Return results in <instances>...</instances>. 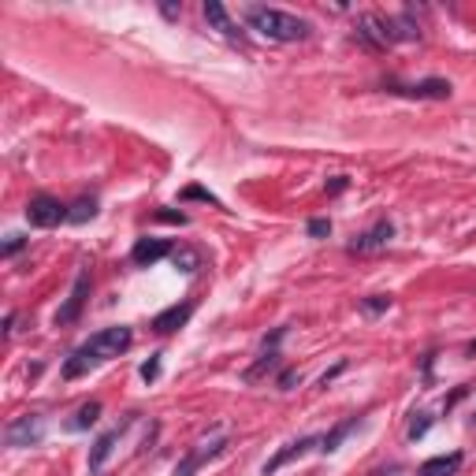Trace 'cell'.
Wrapping results in <instances>:
<instances>
[{"mask_svg":"<svg viewBox=\"0 0 476 476\" xmlns=\"http://www.w3.org/2000/svg\"><path fill=\"white\" fill-rule=\"evenodd\" d=\"M130 342H134V332H130L127 324L101 327L97 335H89V339L82 342V346H75L68 357H63L60 376H63V380H78V376L94 372L97 365L112 361V357H119V353H127V350H130Z\"/></svg>","mask_w":476,"mask_h":476,"instance_id":"6da1fadb","label":"cell"},{"mask_svg":"<svg viewBox=\"0 0 476 476\" xmlns=\"http://www.w3.org/2000/svg\"><path fill=\"white\" fill-rule=\"evenodd\" d=\"M246 23L257 34H264L268 42H306L313 26L301 15H290L283 8H264V4H249L246 8Z\"/></svg>","mask_w":476,"mask_h":476,"instance_id":"7a4b0ae2","label":"cell"},{"mask_svg":"<svg viewBox=\"0 0 476 476\" xmlns=\"http://www.w3.org/2000/svg\"><path fill=\"white\" fill-rule=\"evenodd\" d=\"M383 94L406 101H451L454 86L446 78H420V82H383Z\"/></svg>","mask_w":476,"mask_h":476,"instance_id":"3957f363","label":"cell"},{"mask_svg":"<svg viewBox=\"0 0 476 476\" xmlns=\"http://www.w3.org/2000/svg\"><path fill=\"white\" fill-rule=\"evenodd\" d=\"M89 287H94V280H89V268H78L75 283H71V294L63 298V306L56 309V324H60V327L82 320V309H86V301H89Z\"/></svg>","mask_w":476,"mask_h":476,"instance_id":"277c9868","label":"cell"},{"mask_svg":"<svg viewBox=\"0 0 476 476\" xmlns=\"http://www.w3.org/2000/svg\"><path fill=\"white\" fill-rule=\"evenodd\" d=\"M71 213V205H63L60 197L52 194H37L30 197V205H26V220H30V227H56V223H63Z\"/></svg>","mask_w":476,"mask_h":476,"instance_id":"5b68a950","label":"cell"},{"mask_svg":"<svg viewBox=\"0 0 476 476\" xmlns=\"http://www.w3.org/2000/svg\"><path fill=\"white\" fill-rule=\"evenodd\" d=\"M42 439H45V417H37V413L15 417V420L4 428V443L15 446V451H23V446H37Z\"/></svg>","mask_w":476,"mask_h":476,"instance_id":"8992f818","label":"cell"},{"mask_svg":"<svg viewBox=\"0 0 476 476\" xmlns=\"http://www.w3.org/2000/svg\"><path fill=\"white\" fill-rule=\"evenodd\" d=\"M391 238H394V223L383 216V220H376L368 231H361V234L353 238V242L346 246V253H353V257H357V253H376V249H383V246L391 242Z\"/></svg>","mask_w":476,"mask_h":476,"instance_id":"52a82bcc","label":"cell"},{"mask_svg":"<svg viewBox=\"0 0 476 476\" xmlns=\"http://www.w3.org/2000/svg\"><path fill=\"white\" fill-rule=\"evenodd\" d=\"M313 446H320V439H316V435H301V439H290L287 446H280V451H275L268 461H264V476H275L283 465H290V461H298V458H306Z\"/></svg>","mask_w":476,"mask_h":476,"instance_id":"ba28073f","label":"cell"},{"mask_svg":"<svg viewBox=\"0 0 476 476\" xmlns=\"http://www.w3.org/2000/svg\"><path fill=\"white\" fill-rule=\"evenodd\" d=\"M164 257H175V246L168 242V238H138L134 249H130V261L138 264V268H153L156 261Z\"/></svg>","mask_w":476,"mask_h":476,"instance_id":"9c48e42d","label":"cell"},{"mask_svg":"<svg viewBox=\"0 0 476 476\" xmlns=\"http://www.w3.org/2000/svg\"><path fill=\"white\" fill-rule=\"evenodd\" d=\"M194 309H197V306H194L190 298H187V301H179V306H168L164 313H156V316H153V324H149V327H153L156 335H171V332H179V327H187V320L194 316Z\"/></svg>","mask_w":476,"mask_h":476,"instance_id":"30bf717a","label":"cell"},{"mask_svg":"<svg viewBox=\"0 0 476 476\" xmlns=\"http://www.w3.org/2000/svg\"><path fill=\"white\" fill-rule=\"evenodd\" d=\"M223 451H227V439H213V443H205V446H194V451H190V454L175 465V472H171V476H194L197 469L205 465V461L220 458Z\"/></svg>","mask_w":476,"mask_h":476,"instance_id":"8fae6325","label":"cell"},{"mask_svg":"<svg viewBox=\"0 0 476 476\" xmlns=\"http://www.w3.org/2000/svg\"><path fill=\"white\" fill-rule=\"evenodd\" d=\"M130 420H134V417H127V420H123V425H119V428H112V432H104V435H101V439H97L94 446H89V472H101V469H104V461H108V458H112V451H115V443H119V435H123V428L130 425Z\"/></svg>","mask_w":476,"mask_h":476,"instance_id":"7c38bea8","label":"cell"},{"mask_svg":"<svg viewBox=\"0 0 476 476\" xmlns=\"http://www.w3.org/2000/svg\"><path fill=\"white\" fill-rule=\"evenodd\" d=\"M461 461H465V454H461V451H454V454H435V458H428L425 465L417 469V476H454V472L461 469Z\"/></svg>","mask_w":476,"mask_h":476,"instance_id":"4fadbf2b","label":"cell"},{"mask_svg":"<svg viewBox=\"0 0 476 476\" xmlns=\"http://www.w3.org/2000/svg\"><path fill=\"white\" fill-rule=\"evenodd\" d=\"M353 428H361V417H357V413H353V417H346V420H339V425H335V428L320 439V446H316V451H320V454H335L339 446H342V439H346V435H350Z\"/></svg>","mask_w":476,"mask_h":476,"instance_id":"5bb4252c","label":"cell"},{"mask_svg":"<svg viewBox=\"0 0 476 476\" xmlns=\"http://www.w3.org/2000/svg\"><path fill=\"white\" fill-rule=\"evenodd\" d=\"M205 19H208V26H216L223 37H238V34H242V30H238V26L231 23L227 8H223L220 0H205Z\"/></svg>","mask_w":476,"mask_h":476,"instance_id":"9a60e30c","label":"cell"},{"mask_svg":"<svg viewBox=\"0 0 476 476\" xmlns=\"http://www.w3.org/2000/svg\"><path fill=\"white\" fill-rule=\"evenodd\" d=\"M275 368H280V350H261V357L242 372V380L246 383H257V380H264L268 372H275Z\"/></svg>","mask_w":476,"mask_h":476,"instance_id":"2e32d148","label":"cell"},{"mask_svg":"<svg viewBox=\"0 0 476 476\" xmlns=\"http://www.w3.org/2000/svg\"><path fill=\"white\" fill-rule=\"evenodd\" d=\"M101 420V402H86V406H78V413L71 420V432H86V428H94Z\"/></svg>","mask_w":476,"mask_h":476,"instance_id":"e0dca14e","label":"cell"},{"mask_svg":"<svg viewBox=\"0 0 476 476\" xmlns=\"http://www.w3.org/2000/svg\"><path fill=\"white\" fill-rule=\"evenodd\" d=\"M94 216H97V197H78L71 205V213H68V223H86Z\"/></svg>","mask_w":476,"mask_h":476,"instance_id":"ac0fdd59","label":"cell"},{"mask_svg":"<svg viewBox=\"0 0 476 476\" xmlns=\"http://www.w3.org/2000/svg\"><path fill=\"white\" fill-rule=\"evenodd\" d=\"M428 432H432V417L428 413H413V420H409V428H406V439L417 443V439H425Z\"/></svg>","mask_w":476,"mask_h":476,"instance_id":"d6986e66","label":"cell"},{"mask_svg":"<svg viewBox=\"0 0 476 476\" xmlns=\"http://www.w3.org/2000/svg\"><path fill=\"white\" fill-rule=\"evenodd\" d=\"M391 309V294H368V298H361V313H368V316H380V313H387Z\"/></svg>","mask_w":476,"mask_h":476,"instance_id":"ffe728a7","label":"cell"},{"mask_svg":"<svg viewBox=\"0 0 476 476\" xmlns=\"http://www.w3.org/2000/svg\"><path fill=\"white\" fill-rule=\"evenodd\" d=\"M182 201H201V205H220V197L216 194H208L205 187H182Z\"/></svg>","mask_w":476,"mask_h":476,"instance_id":"44dd1931","label":"cell"},{"mask_svg":"<svg viewBox=\"0 0 476 476\" xmlns=\"http://www.w3.org/2000/svg\"><path fill=\"white\" fill-rule=\"evenodd\" d=\"M298 383H301V368H283V372L275 376V387L280 391H294Z\"/></svg>","mask_w":476,"mask_h":476,"instance_id":"7402d4cb","label":"cell"},{"mask_svg":"<svg viewBox=\"0 0 476 476\" xmlns=\"http://www.w3.org/2000/svg\"><path fill=\"white\" fill-rule=\"evenodd\" d=\"M306 231H309V238H327V234H332V220H327V216H313L306 223Z\"/></svg>","mask_w":476,"mask_h":476,"instance_id":"603a6c76","label":"cell"},{"mask_svg":"<svg viewBox=\"0 0 476 476\" xmlns=\"http://www.w3.org/2000/svg\"><path fill=\"white\" fill-rule=\"evenodd\" d=\"M138 376H142L145 383H153L156 376H161V353H149V361H142V368H138Z\"/></svg>","mask_w":476,"mask_h":476,"instance_id":"cb8c5ba5","label":"cell"},{"mask_svg":"<svg viewBox=\"0 0 476 476\" xmlns=\"http://www.w3.org/2000/svg\"><path fill=\"white\" fill-rule=\"evenodd\" d=\"M26 246H30V238H26V234H8V242H4V257H15V253H23Z\"/></svg>","mask_w":476,"mask_h":476,"instance_id":"d4e9b609","label":"cell"},{"mask_svg":"<svg viewBox=\"0 0 476 476\" xmlns=\"http://www.w3.org/2000/svg\"><path fill=\"white\" fill-rule=\"evenodd\" d=\"M283 339H287V327H272V332L261 339V350H280Z\"/></svg>","mask_w":476,"mask_h":476,"instance_id":"484cf974","label":"cell"},{"mask_svg":"<svg viewBox=\"0 0 476 476\" xmlns=\"http://www.w3.org/2000/svg\"><path fill=\"white\" fill-rule=\"evenodd\" d=\"M153 220H156V223H179V227H182V223H187V213H175V208H161V213H153Z\"/></svg>","mask_w":476,"mask_h":476,"instance_id":"4316f807","label":"cell"},{"mask_svg":"<svg viewBox=\"0 0 476 476\" xmlns=\"http://www.w3.org/2000/svg\"><path fill=\"white\" fill-rule=\"evenodd\" d=\"M346 368H350V361H346V357H342V361H339L335 368H327V372L320 376V387H327V383H335V380H339L342 372H346Z\"/></svg>","mask_w":476,"mask_h":476,"instance_id":"83f0119b","label":"cell"},{"mask_svg":"<svg viewBox=\"0 0 476 476\" xmlns=\"http://www.w3.org/2000/svg\"><path fill=\"white\" fill-rule=\"evenodd\" d=\"M465 394H469V383H461V387H458V391L451 394V399H446V402H443V413H451V409H454V406H458L461 399H465Z\"/></svg>","mask_w":476,"mask_h":476,"instance_id":"f1b7e54d","label":"cell"},{"mask_svg":"<svg viewBox=\"0 0 476 476\" xmlns=\"http://www.w3.org/2000/svg\"><path fill=\"white\" fill-rule=\"evenodd\" d=\"M346 187H350V179H346V175H335L332 182H327V194H342Z\"/></svg>","mask_w":476,"mask_h":476,"instance_id":"f546056e","label":"cell"},{"mask_svg":"<svg viewBox=\"0 0 476 476\" xmlns=\"http://www.w3.org/2000/svg\"><path fill=\"white\" fill-rule=\"evenodd\" d=\"M432 361H435V353H425V357H420V372H425V380H432Z\"/></svg>","mask_w":476,"mask_h":476,"instance_id":"4dcf8cb0","label":"cell"},{"mask_svg":"<svg viewBox=\"0 0 476 476\" xmlns=\"http://www.w3.org/2000/svg\"><path fill=\"white\" fill-rule=\"evenodd\" d=\"M179 11H182L179 4H161V15L164 19H179Z\"/></svg>","mask_w":476,"mask_h":476,"instance_id":"1f68e13d","label":"cell"},{"mask_svg":"<svg viewBox=\"0 0 476 476\" xmlns=\"http://www.w3.org/2000/svg\"><path fill=\"white\" fill-rule=\"evenodd\" d=\"M11 327H15V313L4 316V335H11Z\"/></svg>","mask_w":476,"mask_h":476,"instance_id":"d6a6232c","label":"cell"},{"mask_svg":"<svg viewBox=\"0 0 476 476\" xmlns=\"http://www.w3.org/2000/svg\"><path fill=\"white\" fill-rule=\"evenodd\" d=\"M469 353H476V342H469Z\"/></svg>","mask_w":476,"mask_h":476,"instance_id":"836d02e7","label":"cell"},{"mask_svg":"<svg viewBox=\"0 0 476 476\" xmlns=\"http://www.w3.org/2000/svg\"><path fill=\"white\" fill-rule=\"evenodd\" d=\"M472 425H476V413H472Z\"/></svg>","mask_w":476,"mask_h":476,"instance_id":"e575fe53","label":"cell"}]
</instances>
